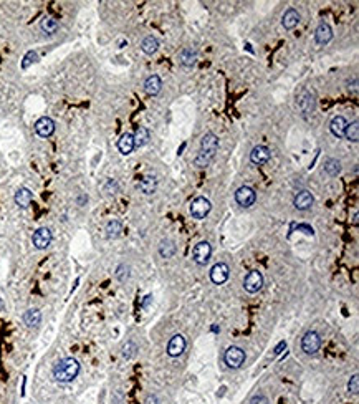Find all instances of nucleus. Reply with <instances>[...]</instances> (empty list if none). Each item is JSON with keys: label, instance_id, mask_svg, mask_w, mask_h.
Here are the masks:
<instances>
[{"label": "nucleus", "instance_id": "nucleus-1", "mask_svg": "<svg viewBox=\"0 0 359 404\" xmlns=\"http://www.w3.org/2000/svg\"><path fill=\"white\" fill-rule=\"evenodd\" d=\"M219 149V138L213 133H206L202 136L201 149L195 156V166L197 167H207L215 157V153Z\"/></svg>", "mask_w": 359, "mask_h": 404}, {"label": "nucleus", "instance_id": "nucleus-2", "mask_svg": "<svg viewBox=\"0 0 359 404\" xmlns=\"http://www.w3.org/2000/svg\"><path fill=\"white\" fill-rule=\"evenodd\" d=\"M80 374V363L75 358H63L53 368V379L57 383H71Z\"/></svg>", "mask_w": 359, "mask_h": 404}, {"label": "nucleus", "instance_id": "nucleus-3", "mask_svg": "<svg viewBox=\"0 0 359 404\" xmlns=\"http://www.w3.org/2000/svg\"><path fill=\"white\" fill-rule=\"evenodd\" d=\"M321 348V337L320 333L315 330H310L304 333V337L301 338V349L306 355H315V353L320 351Z\"/></svg>", "mask_w": 359, "mask_h": 404}, {"label": "nucleus", "instance_id": "nucleus-4", "mask_svg": "<svg viewBox=\"0 0 359 404\" xmlns=\"http://www.w3.org/2000/svg\"><path fill=\"white\" fill-rule=\"evenodd\" d=\"M245 351L240 346H230L227 348L225 355H224V361L225 365L232 368V370H239L240 366L245 363Z\"/></svg>", "mask_w": 359, "mask_h": 404}, {"label": "nucleus", "instance_id": "nucleus-5", "mask_svg": "<svg viewBox=\"0 0 359 404\" xmlns=\"http://www.w3.org/2000/svg\"><path fill=\"white\" fill-rule=\"evenodd\" d=\"M210 209H212L210 201H209L207 197L199 196V197H195V199H194L192 204H190V214H192L194 219L202 220V219H206V217L209 216Z\"/></svg>", "mask_w": 359, "mask_h": 404}, {"label": "nucleus", "instance_id": "nucleus-6", "mask_svg": "<svg viewBox=\"0 0 359 404\" xmlns=\"http://www.w3.org/2000/svg\"><path fill=\"white\" fill-rule=\"evenodd\" d=\"M210 255H212V247L206 240L199 242L192 250V260L197 263V265H207V262L210 260Z\"/></svg>", "mask_w": 359, "mask_h": 404}, {"label": "nucleus", "instance_id": "nucleus-7", "mask_svg": "<svg viewBox=\"0 0 359 404\" xmlns=\"http://www.w3.org/2000/svg\"><path fill=\"white\" fill-rule=\"evenodd\" d=\"M243 288L248 293H257L263 288V275L258 270H252L245 275L243 279Z\"/></svg>", "mask_w": 359, "mask_h": 404}, {"label": "nucleus", "instance_id": "nucleus-8", "mask_svg": "<svg viewBox=\"0 0 359 404\" xmlns=\"http://www.w3.org/2000/svg\"><path fill=\"white\" fill-rule=\"evenodd\" d=\"M235 201L242 207H252L257 201V192L252 187H248V186H242L235 192Z\"/></svg>", "mask_w": 359, "mask_h": 404}, {"label": "nucleus", "instance_id": "nucleus-9", "mask_svg": "<svg viewBox=\"0 0 359 404\" xmlns=\"http://www.w3.org/2000/svg\"><path fill=\"white\" fill-rule=\"evenodd\" d=\"M52 230L48 229V227H40V229L35 230L33 237H31V242H33L35 247L38 249V250H43V249H47L50 244H52Z\"/></svg>", "mask_w": 359, "mask_h": 404}, {"label": "nucleus", "instance_id": "nucleus-10", "mask_svg": "<svg viewBox=\"0 0 359 404\" xmlns=\"http://www.w3.org/2000/svg\"><path fill=\"white\" fill-rule=\"evenodd\" d=\"M229 277H230V269H229V265L227 263H215V265L212 267V270H210V280L215 285H222V283H225L227 280H229Z\"/></svg>", "mask_w": 359, "mask_h": 404}, {"label": "nucleus", "instance_id": "nucleus-11", "mask_svg": "<svg viewBox=\"0 0 359 404\" xmlns=\"http://www.w3.org/2000/svg\"><path fill=\"white\" fill-rule=\"evenodd\" d=\"M185 344L187 343H185V338L182 335H174V337L169 340V343H167V355L171 358L180 356L185 351Z\"/></svg>", "mask_w": 359, "mask_h": 404}, {"label": "nucleus", "instance_id": "nucleus-12", "mask_svg": "<svg viewBox=\"0 0 359 404\" xmlns=\"http://www.w3.org/2000/svg\"><path fill=\"white\" fill-rule=\"evenodd\" d=\"M35 133H37L40 138H48L55 133V121L52 118H40V120L35 123Z\"/></svg>", "mask_w": 359, "mask_h": 404}, {"label": "nucleus", "instance_id": "nucleus-13", "mask_svg": "<svg viewBox=\"0 0 359 404\" xmlns=\"http://www.w3.org/2000/svg\"><path fill=\"white\" fill-rule=\"evenodd\" d=\"M298 106H299V110L304 113V115H311V113L315 111V108H316L315 96H313L308 90H303V92L298 94Z\"/></svg>", "mask_w": 359, "mask_h": 404}, {"label": "nucleus", "instance_id": "nucleus-14", "mask_svg": "<svg viewBox=\"0 0 359 404\" xmlns=\"http://www.w3.org/2000/svg\"><path fill=\"white\" fill-rule=\"evenodd\" d=\"M293 204L298 211H308V209H311V206L315 204V197H313L310 190H299L297 196H295Z\"/></svg>", "mask_w": 359, "mask_h": 404}, {"label": "nucleus", "instance_id": "nucleus-15", "mask_svg": "<svg viewBox=\"0 0 359 404\" xmlns=\"http://www.w3.org/2000/svg\"><path fill=\"white\" fill-rule=\"evenodd\" d=\"M271 157V151L268 149L267 146H255L252 149V153H250V159H252L253 164H267L268 161H270Z\"/></svg>", "mask_w": 359, "mask_h": 404}, {"label": "nucleus", "instance_id": "nucleus-16", "mask_svg": "<svg viewBox=\"0 0 359 404\" xmlns=\"http://www.w3.org/2000/svg\"><path fill=\"white\" fill-rule=\"evenodd\" d=\"M331 38H333V30H331V27L326 24V22H321L320 25H318V29L315 31V40L318 45H326L331 42Z\"/></svg>", "mask_w": 359, "mask_h": 404}, {"label": "nucleus", "instance_id": "nucleus-17", "mask_svg": "<svg viewBox=\"0 0 359 404\" xmlns=\"http://www.w3.org/2000/svg\"><path fill=\"white\" fill-rule=\"evenodd\" d=\"M161 90H162V81L157 75H151L146 81H144V92L148 94H151V96L159 94Z\"/></svg>", "mask_w": 359, "mask_h": 404}, {"label": "nucleus", "instance_id": "nucleus-18", "mask_svg": "<svg viewBox=\"0 0 359 404\" xmlns=\"http://www.w3.org/2000/svg\"><path fill=\"white\" fill-rule=\"evenodd\" d=\"M346 126H348V121L344 116H334L329 123V129L336 138H343L344 131H346Z\"/></svg>", "mask_w": 359, "mask_h": 404}, {"label": "nucleus", "instance_id": "nucleus-19", "mask_svg": "<svg viewBox=\"0 0 359 404\" xmlns=\"http://www.w3.org/2000/svg\"><path fill=\"white\" fill-rule=\"evenodd\" d=\"M33 201V194H31L30 189L27 187H20L19 190L15 192V204L22 209H27Z\"/></svg>", "mask_w": 359, "mask_h": 404}, {"label": "nucleus", "instance_id": "nucleus-20", "mask_svg": "<svg viewBox=\"0 0 359 404\" xmlns=\"http://www.w3.org/2000/svg\"><path fill=\"white\" fill-rule=\"evenodd\" d=\"M195 60H197V53H195V50L185 47L179 52V62H180V65L182 66L192 68L195 65Z\"/></svg>", "mask_w": 359, "mask_h": 404}, {"label": "nucleus", "instance_id": "nucleus-21", "mask_svg": "<svg viewBox=\"0 0 359 404\" xmlns=\"http://www.w3.org/2000/svg\"><path fill=\"white\" fill-rule=\"evenodd\" d=\"M134 138L131 133H124L120 138V141H118V149H120L121 154H124V156H128V154L133 153L134 149Z\"/></svg>", "mask_w": 359, "mask_h": 404}, {"label": "nucleus", "instance_id": "nucleus-22", "mask_svg": "<svg viewBox=\"0 0 359 404\" xmlns=\"http://www.w3.org/2000/svg\"><path fill=\"white\" fill-rule=\"evenodd\" d=\"M298 24H299V13L295 10V8H288V10L283 13L281 25H283L286 30H293Z\"/></svg>", "mask_w": 359, "mask_h": 404}, {"label": "nucleus", "instance_id": "nucleus-23", "mask_svg": "<svg viewBox=\"0 0 359 404\" xmlns=\"http://www.w3.org/2000/svg\"><path fill=\"white\" fill-rule=\"evenodd\" d=\"M133 138H134V146L143 148V146H146L149 143V139H151V133H149V129L144 128V126H138L133 134Z\"/></svg>", "mask_w": 359, "mask_h": 404}, {"label": "nucleus", "instance_id": "nucleus-24", "mask_svg": "<svg viewBox=\"0 0 359 404\" xmlns=\"http://www.w3.org/2000/svg\"><path fill=\"white\" fill-rule=\"evenodd\" d=\"M139 189L143 194L151 196V194L156 192V189H157V179L154 178V176H144V178L139 181Z\"/></svg>", "mask_w": 359, "mask_h": 404}, {"label": "nucleus", "instance_id": "nucleus-25", "mask_svg": "<svg viewBox=\"0 0 359 404\" xmlns=\"http://www.w3.org/2000/svg\"><path fill=\"white\" fill-rule=\"evenodd\" d=\"M42 321V313L37 308H30L24 313V323L29 326V328H35V326L40 325Z\"/></svg>", "mask_w": 359, "mask_h": 404}, {"label": "nucleus", "instance_id": "nucleus-26", "mask_svg": "<svg viewBox=\"0 0 359 404\" xmlns=\"http://www.w3.org/2000/svg\"><path fill=\"white\" fill-rule=\"evenodd\" d=\"M141 48H143L144 53H148V55H154V53L157 52L159 48V42L156 37H152V35H149L143 40V43H141Z\"/></svg>", "mask_w": 359, "mask_h": 404}, {"label": "nucleus", "instance_id": "nucleus-27", "mask_svg": "<svg viewBox=\"0 0 359 404\" xmlns=\"http://www.w3.org/2000/svg\"><path fill=\"white\" fill-rule=\"evenodd\" d=\"M159 253H161L162 258L174 257V253H176V244L172 242V240H162L161 245H159Z\"/></svg>", "mask_w": 359, "mask_h": 404}, {"label": "nucleus", "instance_id": "nucleus-28", "mask_svg": "<svg viewBox=\"0 0 359 404\" xmlns=\"http://www.w3.org/2000/svg\"><path fill=\"white\" fill-rule=\"evenodd\" d=\"M122 232V224L120 220H110L106 224V235L108 239H116L120 237Z\"/></svg>", "mask_w": 359, "mask_h": 404}, {"label": "nucleus", "instance_id": "nucleus-29", "mask_svg": "<svg viewBox=\"0 0 359 404\" xmlns=\"http://www.w3.org/2000/svg\"><path fill=\"white\" fill-rule=\"evenodd\" d=\"M344 136H346L348 141L358 143V139H359V123H358V120H354V121L351 123V124H348V126H346Z\"/></svg>", "mask_w": 359, "mask_h": 404}, {"label": "nucleus", "instance_id": "nucleus-30", "mask_svg": "<svg viewBox=\"0 0 359 404\" xmlns=\"http://www.w3.org/2000/svg\"><path fill=\"white\" fill-rule=\"evenodd\" d=\"M325 171L328 176H338L341 172V162L338 159H334V157H329V159H326L325 162Z\"/></svg>", "mask_w": 359, "mask_h": 404}, {"label": "nucleus", "instance_id": "nucleus-31", "mask_svg": "<svg viewBox=\"0 0 359 404\" xmlns=\"http://www.w3.org/2000/svg\"><path fill=\"white\" fill-rule=\"evenodd\" d=\"M42 30L48 35L55 33V31L58 30V22L53 19V17H45V19L42 20Z\"/></svg>", "mask_w": 359, "mask_h": 404}, {"label": "nucleus", "instance_id": "nucleus-32", "mask_svg": "<svg viewBox=\"0 0 359 404\" xmlns=\"http://www.w3.org/2000/svg\"><path fill=\"white\" fill-rule=\"evenodd\" d=\"M136 351H138V346H136V343H133V342H128L124 344V346H122V349H121V355H122V358H126V360H129V358H133L134 355H136Z\"/></svg>", "mask_w": 359, "mask_h": 404}, {"label": "nucleus", "instance_id": "nucleus-33", "mask_svg": "<svg viewBox=\"0 0 359 404\" xmlns=\"http://www.w3.org/2000/svg\"><path fill=\"white\" fill-rule=\"evenodd\" d=\"M116 279L120 280V282H126V280L129 279V267L124 265V263H121V265L116 269Z\"/></svg>", "mask_w": 359, "mask_h": 404}, {"label": "nucleus", "instance_id": "nucleus-34", "mask_svg": "<svg viewBox=\"0 0 359 404\" xmlns=\"http://www.w3.org/2000/svg\"><path fill=\"white\" fill-rule=\"evenodd\" d=\"M348 391L351 394H358V391H359V376L358 374L351 376V379H349V383H348Z\"/></svg>", "mask_w": 359, "mask_h": 404}, {"label": "nucleus", "instance_id": "nucleus-35", "mask_svg": "<svg viewBox=\"0 0 359 404\" xmlns=\"http://www.w3.org/2000/svg\"><path fill=\"white\" fill-rule=\"evenodd\" d=\"M38 58V55H37V52H33V50H31V52H29L25 55V58H24V62H22V68H29L31 63H33L35 60H37Z\"/></svg>", "mask_w": 359, "mask_h": 404}, {"label": "nucleus", "instance_id": "nucleus-36", "mask_svg": "<svg viewBox=\"0 0 359 404\" xmlns=\"http://www.w3.org/2000/svg\"><path fill=\"white\" fill-rule=\"evenodd\" d=\"M250 404H268V398L265 396V394H257V396L252 398Z\"/></svg>", "mask_w": 359, "mask_h": 404}, {"label": "nucleus", "instance_id": "nucleus-37", "mask_svg": "<svg viewBox=\"0 0 359 404\" xmlns=\"http://www.w3.org/2000/svg\"><path fill=\"white\" fill-rule=\"evenodd\" d=\"M297 229H298V230H304V234H306V235H313V234H315V232H313V229H311V227L303 225V224L297 225Z\"/></svg>", "mask_w": 359, "mask_h": 404}, {"label": "nucleus", "instance_id": "nucleus-38", "mask_svg": "<svg viewBox=\"0 0 359 404\" xmlns=\"http://www.w3.org/2000/svg\"><path fill=\"white\" fill-rule=\"evenodd\" d=\"M151 302H152V295H146V297H144V300H143V303H141V307H143V308H148V305H149Z\"/></svg>", "mask_w": 359, "mask_h": 404}, {"label": "nucleus", "instance_id": "nucleus-39", "mask_svg": "<svg viewBox=\"0 0 359 404\" xmlns=\"http://www.w3.org/2000/svg\"><path fill=\"white\" fill-rule=\"evenodd\" d=\"M283 348H286V343H285V342H280L278 346L275 348V355H280V353H281V349H283Z\"/></svg>", "mask_w": 359, "mask_h": 404}, {"label": "nucleus", "instance_id": "nucleus-40", "mask_svg": "<svg viewBox=\"0 0 359 404\" xmlns=\"http://www.w3.org/2000/svg\"><path fill=\"white\" fill-rule=\"evenodd\" d=\"M146 404H159V401H157V398H156V396H148Z\"/></svg>", "mask_w": 359, "mask_h": 404}, {"label": "nucleus", "instance_id": "nucleus-41", "mask_svg": "<svg viewBox=\"0 0 359 404\" xmlns=\"http://www.w3.org/2000/svg\"><path fill=\"white\" fill-rule=\"evenodd\" d=\"M212 331H213V333H219L220 328H219V326H217V325H213V326H212Z\"/></svg>", "mask_w": 359, "mask_h": 404}, {"label": "nucleus", "instance_id": "nucleus-42", "mask_svg": "<svg viewBox=\"0 0 359 404\" xmlns=\"http://www.w3.org/2000/svg\"><path fill=\"white\" fill-rule=\"evenodd\" d=\"M0 308H3V303L2 302H0Z\"/></svg>", "mask_w": 359, "mask_h": 404}]
</instances>
